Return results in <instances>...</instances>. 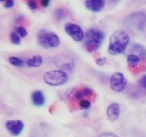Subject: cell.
Wrapping results in <instances>:
<instances>
[{
  "instance_id": "6da1fadb",
  "label": "cell",
  "mask_w": 146,
  "mask_h": 137,
  "mask_svg": "<svg viewBox=\"0 0 146 137\" xmlns=\"http://www.w3.org/2000/svg\"><path fill=\"white\" fill-rule=\"evenodd\" d=\"M129 41L130 37L128 33L123 30H116L110 37L108 52L113 56L123 54L125 51Z\"/></svg>"
},
{
  "instance_id": "7a4b0ae2",
  "label": "cell",
  "mask_w": 146,
  "mask_h": 137,
  "mask_svg": "<svg viewBox=\"0 0 146 137\" xmlns=\"http://www.w3.org/2000/svg\"><path fill=\"white\" fill-rule=\"evenodd\" d=\"M105 38V34L101 29L91 28L86 33V40L84 42L85 49L88 52L93 53L99 49Z\"/></svg>"
},
{
  "instance_id": "3957f363",
  "label": "cell",
  "mask_w": 146,
  "mask_h": 137,
  "mask_svg": "<svg viewBox=\"0 0 146 137\" xmlns=\"http://www.w3.org/2000/svg\"><path fill=\"white\" fill-rule=\"evenodd\" d=\"M124 22L129 28L142 31L146 27V13L145 11L131 13L125 17Z\"/></svg>"
},
{
  "instance_id": "277c9868",
  "label": "cell",
  "mask_w": 146,
  "mask_h": 137,
  "mask_svg": "<svg viewBox=\"0 0 146 137\" xmlns=\"http://www.w3.org/2000/svg\"><path fill=\"white\" fill-rule=\"evenodd\" d=\"M38 42L44 48H56L60 44V39L54 32H48L45 29H41L38 33Z\"/></svg>"
},
{
  "instance_id": "5b68a950",
  "label": "cell",
  "mask_w": 146,
  "mask_h": 137,
  "mask_svg": "<svg viewBox=\"0 0 146 137\" xmlns=\"http://www.w3.org/2000/svg\"><path fill=\"white\" fill-rule=\"evenodd\" d=\"M68 77L66 72L61 70H53L46 73L44 80L47 84L53 86H61L68 81Z\"/></svg>"
},
{
  "instance_id": "8992f818",
  "label": "cell",
  "mask_w": 146,
  "mask_h": 137,
  "mask_svg": "<svg viewBox=\"0 0 146 137\" xmlns=\"http://www.w3.org/2000/svg\"><path fill=\"white\" fill-rule=\"evenodd\" d=\"M54 62L62 71H71L75 67V61L72 57L66 54H58L54 58Z\"/></svg>"
},
{
  "instance_id": "52a82bcc",
  "label": "cell",
  "mask_w": 146,
  "mask_h": 137,
  "mask_svg": "<svg viewBox=\"0 0 146 137\" xmlns=\"http://www.w3.org/2000/svg\"><path fill=\"white\" fill-rule=\"evenodd\" d=\"M127 84V80L124 76L123 74L120 72H115L111 76L110 79V86L113 91L115 92H121Z\"/></svg>"
},
{
  "instance_id": "ba28073f",
  "label": "cell",
  "mask_w": 146,
  "mask_h": 137,
  "mask_svg": "<svg viewBox=\"0 0 146 137\" xmlns=\"http://www.w3.org/2000/svg\"><path fill=\"white\" fill-rule=\"evenodd\" d=\"M65 31L74 41H81L84 39V31L78 24L68 23L65 26Z\"/></svg>"
},
{
  "instance_id": "9c48e42d",
  "label": "cell",
  "mask_w": 146,
  "mask_h": 137,
  "mask_svg": "<svg viewBox=\"0 0 146 137\" xmlns=\"http://www.w3.org/2000/svg\"><path fill=\"white\" fill-rule=\"evenodd\" d=\"M5 126L13 136H19L24 129V124L21 120H9L7 121Z\"/></svg>"
},
{
  "instance_id": "30bf717a",
  "label": "cell",
  "mask_w": 146,
  "mask_h": 137,
  "mask_svg": "<svg viewBox=\"0 0 146 137\" xmlns=\"http://www.w3.org/2000/svg\"><path fill=\"white\" fill-rule=\"evenodd\" d=\"M121 114V108L118 103H113L106 110V115L108 119L111 121H115L119 117Z\"/></svg>"
},
{
  "instance_id": "8fae6325",
  "label": "cell",
  "mask_w": 146,
  "mask_h": 137,
  "mask_svg": "<svg viewBox=\"0 0 146 137\" xmlns=\"http://www.w3.org/2000/svg\"><path fill=\"white\" fill-rule=\"evenodd\" d=\"M106 4L104 0H88L85 1L86 7L93 12H100Z\"/></svg>"
},
{
  "instance_id": "7c38bea8",
  "label": "cell",
  "mask_w": 146,
  "mask_h": 137,
  "mask_svg": "<svg viewBox=\"0 0 146 137\" xmlns=\"http://www.w3.org/2000/svg\"><path fill=\"white\" fill-rule=\"evenodd\" d=\"M131 54L138 56L141 59H146V49L141 44H133L130 47Z\"/></svg>"
},
{
  "instance_id": "4fadbf2b",
  "label": "cell",
  "mask_w": 146,
  "mask_h": 137,
  "mask_svg": "<svg viewBox=\"0 0 146 137\" xmlns=\"http://www.w3.org/2000/svg\"><path fill=\"white\" fill-rule=\"evenodd\" d=\"M94 94V91L91 88H88V87H84L80 89L77 90L74 94V98L76 100H82L84 99V97L92 96Z\"/></svg>"
},
{
  "instance_id": "5bb4252c",
  "label": "cell",
  "mask_w": 146,
  "mask_h": 137,
  "mask_svg": "<svg viewBox=\"0 0 146 137\" xmlns=\"http://www.w3.org/2000/svg\"><path fill=\"white\" fill-rule=\"evenodd\" d=\"M32 103L36 106H42L45 104V96L41 91L37 90L33 92L31 95Z\"/></svg>"
},
{
  "instance_id": "9a60e30c",
  "label": "cell",
  "mask_w": 146,
  "mask_h": 137,
  "mask_svg": "<svg viewBox=\"0 0 146 137\" xmlns=\"http://www.w3.org/2000/svg\"><path fill=\"white\" fill-rule=\"evenodd\" d=\"M43 57L40 55L33 56L27 61V64L30 67H38L43 64Z\"/></svg>"
},
{
  "instance_id": "2e32d148",
  "label": "cell",
  "mask_w": 146,
  "mask_h": 137,
  "mask_svg": "<svg viewBox=\"0 0 146 137\" xmlns=\"http://www.w3.org/2000/svg\"><path fill=\"white\" fill-rule=\"evenodd\" d=\"M141 60V59L138 56L135 55V54H130L128 56V58H127V62H128L129 67L134 68V67H137L139 64Z\"/></svg>"
},
{
  "instance_id": "e0dca14e",
  "label": "cell",
  "mask_w": 146,
  "mask_h": 137,
  "mask_svg": "<svg viewBox=\"0 0 146 137\" xmlns=\"http://www.w3.org/2000/svg\"><path fill=\"white\" fill-rule=\"evenodd\" d=\"M54 16H55L56 18L58 20H63L64 19H66L67 16V13L66 9L63 8H56L54 10Z\"/></svg>"
},
{
  "instance_id": "ac0fdd59",
  "label": "cell",
  "mask_w": 146,
  "mask_h": 137,
  "mask_svg": "<svg viewBox=\"0 0 146 137\" xmlns=\"http://www.w3.org/2000/svg\"><path fill=\"white\" fill-rule=\"evenodd\" d=\"M9 62L11 64V65L14 66L16 67H21L24 65V61L21 59L20 58L17 57H10L9 58Z\"/></svg>"
},
{
  "instance_id": "d6986e66",
  "label": "cell",
  "mask_w": 146,
  "mask_h": 137,
  "mask_svg": "<svg viewBox=\"0 0 146 137\" xmlns=\"http://www.w3.org/2000/svg\"><path fill=\"white\" fill-rule=\"evenodd\" d=\"M10 41L12 44L19 45L21 43V39H20V37L16 31H12L10 34Z\"/></svg>"
},
{
  "instance_id": "ffe728a7",
  "label": "cell",
  "mask_w": 146,
  "mask_h": 137,
  "mask_svg": "<svg viewBox=\"0 0 146 137\" xmlns=\"http://www.w3.org/2000/svg\"><path fill=\"white\" fill-rule=\"evenodd\" d=\"M78 105H79V106L81 107V108H83V109H87V108H88L91 106V101H90L89 100L84 98V99L81 100V101H79Z\"/></svg>"
},
{
  "instance_id": "44dd1931",
  "label": "cell",
  "mask_w": 146,
  "mask_h": 137,
  "mask_svg": "<svg viewBox=\"0 0 146 137\" xmlns=\"http://www.w3.org/2000/svg\"><path fill=\"white\" fill-rule=\"evenodd\" d=\"M16 32L19 34L21 37H26L27 36V31L26 29L23 27H18L16 28Z\"/></svg>"
},
{
  "instance_id": "7402d4cb",
  "label": "cell",
  "mask_w": 146,
  "mask_h": 137,
  "mask_svg": "<svg viewBox=\"0 0 146 137\" xmlns=\"http://www.w3.org/2000/svg\"><path fill=\"white\" fill-rule=\"evenodd\" d=\"M138 84H139V85L141 86L143 88H145L146 89V74L142 76L139 78V80H138Z\"/></svg>"
},
{
  "instance_id": "603a6c76",
  "label": "cell",
  "mask_w": 146,
  "mask_h": 137,
  "mask_svg": "<svg viewBox=\"0 0 146 137\" xmlns=\"http://www.w3.org/2000/svg\"><path fill=\"white\" fill-rule=\"evenodd\" d=\"M27 4H28V7H29L31 10H36L38 8V4H37V3L34 1H28V2H27Z\"/></svg>"
},
{
  "instance_id": "cb8c5ba5",
  "label": "cell",
  "mask_w": 146,
  "mask_h": 137,
  "mask_svg": "<svg viewBox=\"0 0 146 137\" xmlns=\"http://www.w3.org/2000/svg\"><path fill=\"white\" fill-rule=\"evenodd\" d=\"M14 4V1L13 0H7V1H4V6L6 9H10L13 7Z\"/></svg>"
},
{
  "instance_id": "d4e9b609",
  "label": "cell",
  "mask_w": 146,
  "mask_h": 137,
  "mask_svg": "<svg viewBox=\"0 0 146 137\" xmlns=\"http://www.w3.org/2000/svg\"><path fill=\"white\" fill-rule=\"evenodd\" d=\"M106 61H107V59L106 57H100V58H98V59L96 60V64H98V65L103 66L106 63Z\"/></svg>"
},
{
  "instance_id": "484cf974",
  "label": "cell",
  "mask_w": 146,
  "mask_h": 137,
  "mask_svg": "<svg viewBox=\"0 0 146 137\" xmlns=\"http://www.w3.org/2000/svg\"><path fill=\"white\" fill-rule=\"evenodd\" d=\"M99 137H119V136H118L116 134H114L111 132H104V133H102V134L99 136Z\"/></svg>"
},
{
  "instance_id": "4316f807",
  "label": "cell",
  "mask_w": 146,
  "mask_h": 137,
  "mask_svg": "<svg viewBox=\"0 0 146 137\" xmlns=\"http://www.w3.org/2000/svg\"><path fill=\"white\" fill-rule=\"evenodd\" d=\"M41 4L42 5V7H47L50 4V1L48 0H43V1H41Z\"/></svg>"
}]
</instances>
